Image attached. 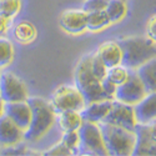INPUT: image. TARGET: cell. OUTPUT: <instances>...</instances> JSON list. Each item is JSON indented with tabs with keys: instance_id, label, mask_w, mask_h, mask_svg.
I'll list each match as a JSON object with an SVG mask.
<instances>
[{
	"instance_id": "obj_1",
	"label": "cell",
	"mask_w": 156,
	"mask_h": 156,
	"mask_svg": "<svg viewBox=\"0 0 156 156\" xmlns=\"http://www.w3.org/2000/svg\"><path fill=\"white\" fill-rule=\"evenodd\" d=\"M121 49V65L129 70H136L140 65L156 58L155 40L149 36H127L118 40Z\"/></svg>"
},
{
	"instance_id": "obj_2",
	"label": "cell",
	"mask_w": 156,
	"mask_h": 156,
	"mask_svg": "<svg viewBox=\"0 0 156 156\" xmlns=\"http://www.w3.org/2000/svg\"><path fill=\"white\" fill-rule=\"evenodd\" d=\"M27 101L31 110V118L28 129L24 131V140L35 142L44 137L53 127L56 114L51 109L50 104L41 98H28Z\"/></svg>"
},
{
	"instance_id": "obj_3",
	"label": "cell",
	"mask_w": 156,
	"mask_h": 156,
	"mask_svg": "<svg viewBox=\"0 0 156 156\" xmlns=\"http://www.w3.org/2000/svg\"><path fill=\"white\" fill-rule=\"evenodd\" d=\"M90 59H91V54L85 55L81 58V60L77 62L75 68V86L77 90L81 93L85 104H90L94 101H100V100H112L108 96V94L104 91L101 81L98 80L91 73V68H90Z\"/></svg>"
},
{
	"instance_id": "obj_4",
	"label": "cell",
	"mask_w": 156,
	"mask_h": 156,
	"mask_svg": "<svg viewBox=\"0 0 156 156\" xmlns=\"http://www.w3.org/2000/svg\"><path fill=\"white\" fill-rule=\"evenodd\" d=\"M98 125L100 127L101 136L104 140V144H105L108 155H112V156L131 155L135 145L134 131L106 122H99Z\"/></svg>"
},
{
	"instance_id": "obj_5",
	"label": "cell",
	"mask_w": 156,
	"mask_h": 156,
	"mask_svg": "<svg viewBox=\"0 0 156 156\" xmlns=\"http://www.w3.org/2000/svg\"><path fill=\"white\" fill-rule=\"evenodd\" d=\"M79 133V146H77V152L83 155H100L105 156L108 155L105 144L101 136V131L98 124L83 121L81 126L77 130Z\"/></svg>"
},
{
	"instance_id": "obj_6",
	"label": "cell",
	"mask_w": 156,
	"mask_h": 156,
	"mask_svg": "<svg viewBox=\"0 0 156 156\" xmlns=\"http://www.w3.org/2000/svg\"><path fill=\"white\" fill-rule=\"evenodd\" d=\"M50 106L55 114L65 110L80 111L86 105L81 93L74 85H60L58 86L50 98Z\"/></svg>"
},
{
	"instance_id": "obj_7",
	"label": "cell",
	"mask_w": 156,
	"mask_h": 156,
	"mask_svg": "<svg viewBox=\"0 0 156 156\" xmlns=\"http://www.w3.org/2000/svg\"><path fill=\"white\" fill-rule=\"evenodd\" d=\"M135 145L131 155L134 156H155L156 155V125L137 124L134 127Z\"/></svg>"
},
{
	"instance_id": "obj_8",
	"label": "cell",
	"mask_w": 156,
	"mask_h": 156,
	"mask_svg": "<svg viewBox=\"0 0 156 156\" xmlns=\"http://www.w3.org/2000/svg\"><path fill=\"white\" fill-rule=\"evenodd\" d=\"M146 90L142 85L141 80L139 79V76L135 70H129V76L127 79L116 86L114 99L129 104V105H135L137 101H140L142 98L146 95Z\"/></svg>"
},
{
	"instance_id": "obj_9",
	"label": "cell",
	"mask_w": 156,
	"mask_h": 156,
	"mask_svg": "<svg viewBox=\"0 0 156 156\" xmlns=\"http://www.w3.org/2000/svg\"><path fill=\"white\" fill-rule=\"evenodd\" d=\"M28 98V87L20 77L9 71L0 74V99L4 102L24 101Z\"/></svg>"
},
{
	"instance_id": "obj_10",
	"label": "cell",
	"mask_w": 156,
	"mask_h": 156,
	"mask_svg": "<svg viewBox=\"0 0 156 156\" xmlns=\"http://www.w3.org/2000/svg\"><path fill=\"white\" fill-rule=\"evenodd\" d=\"M100 122L116 125V126L124 127L126 130L134 131V127L136 125V120H135V116H134L133 105H129V104H125V102H121L118 100L112 101L111 109L109 110L106 116Z\"/></svg>"
},
{
	"instance_id": "obj_11",
	"label": "cell",
	"mask_w": 156,
	"mask_h": 156,
	"mask_svg": "<svg viewBox=\"0 0 156 156\" xmlns=\"http://www.w3.org/2000/svg\"><path fill=\"white\" fill-rule=\"evenodd\" d=\"M60 28L68 34L79 35L86 31V12L83 9L65 10L59 19Z\"/></svg>"
},
{
	"instance_id": "obj_12",
	"label": "cell",
	"mask_w": 156,
	"mask_h": 156,
	"mask_svg": "<svg viewBox=\"0 0 156 156\" xmlns=\"http://www.w3.org/2000/svg\"><path fill=\"white\" fill-rule=\"evenodd\" d=\"M134 116L137 124H151L156 120V94L149 93L133 105Z\"/></svg>"
},
{
	"instance_id": "obj_13",
	"label": "cell",
	"mask_w": 156,
	"mask_h": 156,
	"mask_svg": "<svg viewBox=\"0 0 156 156\" xmlns=\"http://www.w3.org/2000/svg\"><path fill=\"white\" fill-rule=\"evenodd\" d=\"M4 115L10 118L21 130H27L30 124L31 110L27 100L15 101V102H5Z\"/></svg>"
},
{
	"instance_id": "obj_14",
	"label": "cell",
	"mask_w": 156,
	"mask_h": 156,
	"mask_svg": "<svg viewBox=\"0 0 156 156\" xmlns=\"http://www.w3.org/2000/svg\"><path fill=\"white\" fill-rule=\"evenodd\" d=\"M24 140V130H21L6 115L0 116V145L12 146Z\"/></svg>"
},
{
	"instance_id": "obj_15",
	"label": "cell",
	"mask_w": 156,
	"mask_h": 156,
	"mask_svg": "<svg viewBox=\"0 0 156 156\" xmlns=\"http://www.w3.org/2000/svg\"><path fill=\"white\" fill-rule=\"evenodd\" d=\"M111 105H112V100H109V99L94 101V102L86 104L84 106V109L80 110L79 112H80L83 121L99 124L106 116V114L111 109Z\"/></svg>"
},
{
	"instance_id": "obj_16",
	"label": "cell",
	"mask_w": 156,
	"mask_h": 156,
	"mask_svg": "<svg viewBox=\"0 0 156 156\" xmlns=\"http://www.w3.org/2000/svg\"><path fill=\"white\" fill-rule=\"evenodd\" d=\"M96 55L105 64L106 68H111L121 62V49L118 41H105L99 45L96 50Z\"/></svg>"
},
{
	"instance_id": "obj_17",
	"label": "cell",
	"mask_w": 156,
	"mask_h": 156,
	"mask_svg": "<svg viewBox=\"0 0 156 156\" xmlns=\"http://www.w3.org/2000/svg\"><path fill=\"white\" fill-rule=\"evenodd\" d=\"M139 79L144 85L146 93H155L156 90V59L152 58L135 70Z\"/></svg>"
},
{
	"instance_id": "obj_18",
	"label": "cell",
	"mask_w": 156,
	"mask_h": 156,
	"mask_svg": "<svg viewBox=\"0 0 156 156\" xmlns=\"http://www.w3.org/2000/svg\"><path fill=\"white\" fill-rule=\"evenodd\" d=\"M58 115V122L62 131H74L79 130V127L83 124V119L79 111L75 110H65L61 111Z\"/></svg>"
},
{
	"instance_id": "obj_19",
	"label": "cell",
	"mask_w": 156,
	"mask_h": 156,
	"mask_svg": "<svg viewBox=\"0 0 156 156\" xmlns=\"http://www.w3.org/2000/svg\"><path fill=\"white\" fill-rule=\"evenodd\" d=\"M14 37L20 44H30L36 37L35 25L28 20L19 21L14 28Z\"/></svg>"
},
{
	"instance_id": "obj_20",
	"label": "cell",
	"mask_w": 156,
	"mask_h": 156,
	"mask_svg": "<svg viewBox=\"0 0 156 156\" xmlns=\"http://www.w3.org/2000/svg\"><path fill=\"white\" fill-rule=\"evenodd\" d=\"M110 24L111 23L106 15L105 10L86 12V30L89 31H93V33L100 31L102 29L108 28Z\"/></svg>"
},
{
	"instance_id": "obj_21",
	"label": "cell",
	"mask_w": 156,
	"mask_h": 156,
	"mask_svg": "<svg viewBox=\"0 0 156 156\" xmlns=\"http://www.w3.org/2000/svg\"><path fill=\"white\" fill-rule=\"evenodd\" d=\"M104 10H105L110 23L116 24L125 18L127 12V5L125 0H108V4Z\"/></svg>"
},
{
	"instance_id": "obj_22",
	"label": "cell",
	"mask_w": 156,
	"mask_h": 156,
	"mask_svg": "<svg viewBox=\"0 0 156 156\" xmlns=\"http://www.w3.org/2000/svg\"><path fill=\"white\" fill-rule=\"evenodd\" d=\"M14 45L9 39L0 36V69L6 68L14 59Z\"/></svg>"
},
{
	"instance_id": "obj_23",
	"label": "cell",
	"mask_w": 156,
	"mask_h": 156,
	"mask_svg": "<svg viewBox=\"0 0 156 156\" xmlns=\"http://www.w3.org/2000/svg\"><path fill=\"white\" fill-rule=\"evenodd\" d=\"M127 76H129V69H126L121 64H119V65H115V66L108 68L105 79L111 84H114L115 86H118L127 79Z\"/></svg>"
},
{
	"instance_id": "obj_24",
	"label": "cell",
	"mask_w": 156,
	"mask_h": 156,
	"mask_svg": "<svg viewBox=\"0 0 156 156\" xmlns=\"http://www.w3.org/2000/svg\"><path fill=\"white\" fill-rule=\"evenodd\" d=\"M21 9V0H0V15L12 19Z\"/></svg>"
},
{
	"instance_id": "obj_25",
	"label": "cell",
	"mask_w": 156,
	"mask_h": 156,
	"mask_svg": "<svg viewBox=\"0 0 156 156\" xmlns=\"http://www.w3.org/2000/svg\"><path fill=\"white\" fill-rule=\"evenodd\" d=\"M90 68H91V73L94 74V76L96 77L98 80H102L105 79L106 76V71H108V68L105 66L100 58L96 55V53L91 54V59H90Z\"/></svg>"
},
{
	"instance_id": "obj_26",
	"label": "cell",
	"mask_w": 156,
	"mask_h": 156,
	"mask_svg": "<svg viewBox=\"0 0 156 156\" xmlns=\"http://www.w3.org/2000/svg\"><path fill=\"white\" fill-rule=\"evenodd\" d=\"M60 142L64 146L70 149L74 154H76L77 146H79V133H77V130H74V131H64Z\"/></svg>"
},
{
	"instance_id": "obj_27",
	"label": "cell",
	"mask_w": 156,
	"mask_h": 156,
	"mask_svg": "<svg viewBox=\"0 0 156 156\" xmlns=\"http://www.w3.org/2000/svg\"><path fill=\"white\" fill-rule=\"evenodd\" d=\"M108 4V0H85L83 4V10L85 12L104 10Z\"/></svg>"
},
{
	"instance_id": "obj_28",
	"label": "cell",
	"mask_w": 156,
	"mask_h": 156,
	"mask_svg": "<svg viewBox=\"0 0 156 156\" xmlns=\"http://www.w3.org/2000/svg\"><path fill=\"white\" fill-rule=\"evenodd\" d=\"M44 155H49V156H55V155H62V156H66V155H74V152L68 149L66 146H64L61 142L54 145L53 147H50L49 150H46L44 152Z\"/></svg>"
},
{
	"instance_id": "obj_29",
	"label": "cell",
	"mask_w": 156,
	"mask_h": 156,
	"mask_svg": "<svg viewBox=\"0 0 156 156\" xmlns=\"http://www.w3.org/2000/svg\"><path fill=\"white\" fill-rule=\"evenodd\" d=\"M146 33L150 39L156 40V16H155V14H152L146 23Z\"/></svg>"
},
{
	"instance_id": "obj_30",
	"label": "cell",
	"mask_w": 156,
	"mask_h": 156,
	"mask_svg": "<svg viewBox=\"0 0 156 156\" xmlns=\"http://www.w3.org/2000/svg\"><path fill=\"white\" fill-rule=\"evenodd\" d=\"M101 85H102L104 91L108 94V96H109L110 99H114V94H115L116 86H115L114 84H111L110 81H108L106 79H102V80H101Z\"/></svg>"
},
{
	"instance_id": "obj_31",
	"label": "cell",
	"mask_w": 156,
	"mask_h": 156,
	"mask_svg": "<svg viewBox=\"0 0 156 156\" xmlns=\"http://www.w3.org/2000/svg\"><path fill=\"white\" fill-rule=\"evenodd\" d=\"M10 20L11 19L0 15V36H4L6 34L9 27H10Z\"/></svg>"
},
{
	"instance_id": "obj_32",
	"label": "cell",
	"mask_w": 156,
	"mask_h": 156,
	"mask_svg": "<svg viewBox=\"0 0 156 156\" xmlns=\"http://www.w3.org/2000/svg\"><path fill=\"white\" fill-rule=\"evenodd\" d=\"M4 105H5V102L0 99V116L4 115Z\"/></svg>"
}]
</instances>
